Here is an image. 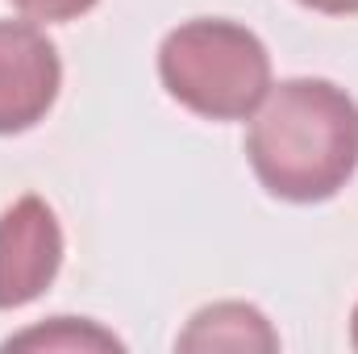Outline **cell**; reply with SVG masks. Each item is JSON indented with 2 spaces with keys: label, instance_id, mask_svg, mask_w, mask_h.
Returning <instances> with one entry per match:
<instances>
[{
  "label": "cell",
  "instance_id": "277c9868",
  "mask_svg": "<svg viewBox=\"0 0 358 354\" xmlns=\"http://www.w3.org/2000/svg\"><path fill=\"white\" fill-rule=\"evenodd\" d=\"M63 59L34 21H0V138L34 129L59 100Z\"/></svg>",
  "mask_w": 358,
  "mask_h": 354
},
{
  "label": "cell",
  "instance_id": "6da1fadb",
  "mask_svg": "<svg viewBox=\"0 0 358 354\" xmlns=\"http://www.w3.org/2000/svg\"><path fill=\"white\" fill-rule=\"evenodd\" d=\"M246 159L287 204L334 200L358 171V100L317 76L271 84L250 117Z\"/></svg>",
  "mask_w": 358,
  "mask_h": 354
},
{
  "label": "cell",
  "instance_id": "8992f818",
  "mask_svg": "<svg viewBox=\"0 0 358 354\" xmlns=\"http://www.w3.org/2000/svg\"><path fill=\"white\" fill-rule=\"evenodd\" d=\"M4 351H125V342L88 317H50L25 334H13Z\"/></svg>",
  "mask_w": 358,
  "mask_h": 354
},
{
  "label": "cell",
  "instance_id": "ba28073f",
  "mask_svg": "<svg viewBox=\"0 0 358 354\" xmlns=\"http://www.w3.org/2000/svg\"><path fill=\"white\" fill-rule=\"evenodd\" d=\"M300 4L313 13H325V17H355L358 13V0H300Z\"/></svg>",
  "mask_w": 358,
  "mask_h": 354
},
{
  "label": "cell",
  "instance_id": "9c48e42d",
  "mask_svg": "<svg viewBox=\"0 0 358 354\" xmlns=\"http://www.w3.org/2000/svg\"><path fill=\"white\" fill-rule=\"evenodd\" d=\"M350 346L358 351V304H355V313H350Z\"/></svg>",
  "mask_w": 358,
  "mask_h": 354
},
{
  "label": "cell",
  "instance_id": "7a4b0ae2",
  "mask_svg": "<svg viewBox=\"0 0 358 354\" xmlns=\"http://www.w3.org/2000/svg\"><path fill=\"white\" fill-rule=\"evenodd\" d=\"M159 80L171 100L204 121H246L271 92V55L242 21L192 17L163 38Z\"/></svg>",
  "mask_w": 358,
  "mask_h": 354
},
{
  "label": "cell",
  "instance_id": "52a82bcc",
  "mask_svg": "<svg viewBox=\"0 0 358 354\" xmlns=\"http://www.w3.org/2000/svg\"><path fill=\"white\" fill-rule=\"evenodd\" d=\"M100 0H13V8H21L29 21H76Z\"/></svg>",
  "mask_w": 358,
  "mask_h": 354
},
{
  "label": "cell",
  "instance_id": "3957f363",
  "mask_svg": "<svg viewBox=\"0 0 358 354\" xmlns=\"http://www.w3.org/2000/svg\"><path fill=\"white\" fill-rule=\"evenodd\" d=\"M63 267V225L55 208L25 192L0 213V309L34 304Z\"/></svg>",
  "mask_w": 358,
  "mask_h": 354
},
{
  "label": "cell",
  "instance_id": "5b68a950",
  "mask_svg": "<svg viewBox=\"0 0 358 354\" xmlns=\"http://www.w3.org/2000/svg\"><path fill=\"white\" fill-rule=\"evenodd\" d=\"M176 351H234V354H271L279 351V334L267 321L263 309L246 304V300H217L192 313V321L183 325V334L176 338Z\"/></svg>",
  "mask_w": 358,
  "mask_h": 354
}]
</instances>
